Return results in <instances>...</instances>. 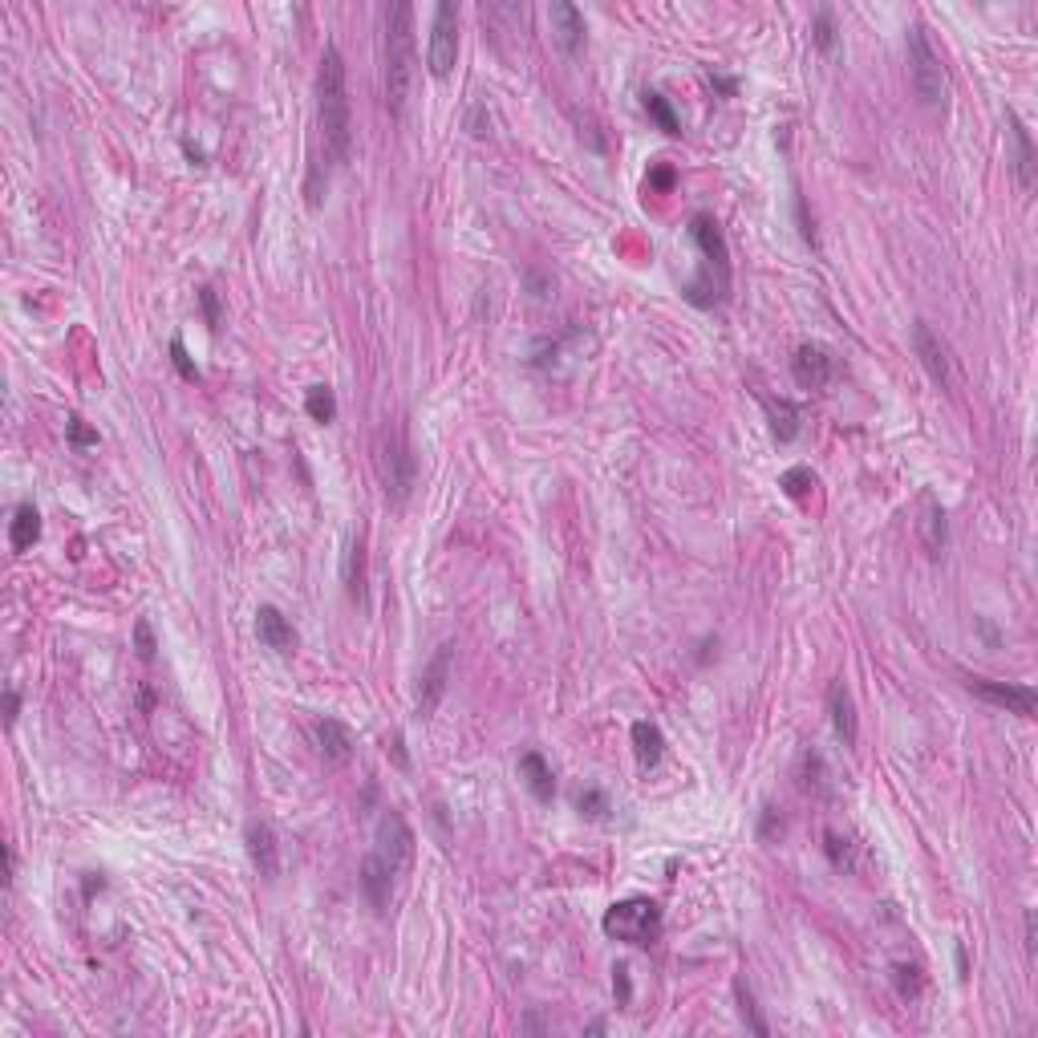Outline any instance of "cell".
I'll use <instances>...</instances> for the list:
<instances>
[{
	"label": "cell",
	"instance_id": "1",
	"mask_svg": "<svg viewBox=\"0 0 1038 1038\" xmlns=\"http://www.w3.org/2000/svg\"><path fill=\"white\" fill-rule=\"evenodd\" d=\"M317 122L325 159L333 167H345L353 155V110H349V82H345V57L337 45H325L321 69H317Z\"/></svg>",
	"mask_w": 1038,
	"mask_h": 1038
},
{
	"label": "cell",
	"instance_id": "2",
	"mask_svg": "<svg viewBox=\"0 0 1038 1038\" xmlns=\"http://www.w3.org/2000/svg\"><path fill=\"white\" fill-rule=\"evenodd\" d=\"M414 82V5L398 0L382 13V98L398 118Z\"/></svg>",
	"mask_w": 1038,
	"mask_h": 1038
},
{
	"label": "cell",
	"instance_id": "3",
	"mask_svg": "<svg viewBox=\"0 0 1038 1038\" xmlns=\"http://www.w3.org/2000/svg\"><path fill=\"white\" fill-rule=\"evenodd\" d=\"M690 240L702 252V272L686 284V301L698 305V309L722 305L726 292H730V248H726V236H722V228L714 224L710 215H694L690 219Z\"/></svg>",
	"mask_w": 1038,
	"mask_h": 1038
},
{
	"label": "cell",
	"instance_id": "4",
	"mask_svg": "<svg viewBox=\"0 0 1038 1038\" xmlns=\"http://www.w3.org/2000/svg\"><path fill=\"white\" fill-rule=\"evenodd\" d=\"M374 471H378V479H382L386 499H394V503H406V499H410L414 479H418V467H414V455H410V447H406L402 430H390V426L378 430V438H374Z\"/></svg>",
	"mask_w": 1038,
	"mask_h": 1038
},
{
	"label": "cell",
	"instance_id": "5",
	"mask_svg": "<svg viewBox=\"0 0 1038 1038\" xmlns=\"http://www.w3.org/2000/svg\"><path fill=\"white\" fill-rule=\"evenodd\" d=\"M601 929L613 937V941H625V945H653L661 937V905L649 901V897H629V901H617L605 917H601Z\"/></svg>",
	"mask_w": 1038,
	"mask_h": 1038
},
{
	"label": "cell",
	"instance_id": "6",
	"mask_svg": "<svg viewBox=\"0 0 1038 1038\" xmlns=\"http://www.w3.org/2000/svg\"><path fill=\"white\" fill-rule=\"evenodd\" d=\"M909 73H913V90L925 106H945L949 98V78H945V65H941V53L933 49L925 25H909Z\"/></svg>",
	"mask_w": 1038,
	"mask_h": 1038
},
{
	"label": "cell",
	"instance_id": "7",
	"mask_svg": "<svg viewBox=\"0 0 1038 1038\" xmlns=\"http://www.w3.org/2000/svg\"><path fill=\"white\" fill-rule=\"evenodd\" d=\"M459 61V9L451 0H438L434 21H430V45H426V65L434 78H451Z\"/></svg>",
	"mask_w": 1038,
	"mask_h": 1038
},
{
	"label": "cell",
	"instance_id": "8",
	"mask_svg": "<svg viewBox=\"0 0 1038 1038\" xmlns=\"http://www.w3.org/2000/svg\"><path fill=\"white\" fill-rule=\"evenodd\" d=\"M913 349L925 365V374L941 386V390H953L957 386V365H953V353L949 345L929 329V321H913Z\"/></svg>",
	"mask_w": 1038,
	"mask_h": 1038
},
{
	"label": "cell",
	"instance_id": "9",
	"mask_svg": "<svg viewBox=\"0 0 1038 1038\" xmlns=\"http://www.w3.org/2000/svg\"><path fill=\"white\" fill-rule=\"evenodd\" d=\"M970 694H978L982 702L990 706H1002L1006 714H1018V718H1034V706H1038V694L1034 686L1026 682H994V678H966Z\"/></svg>",
	"mask_w": 1038,
	"mask_h": 1038
},
{
	"label": "cell",
	"instance_id": "10",
	"mask_svg": "<svg viewBox=\"0 0 1038 1038\" xmlns=\"http://www.w3.org/2000/svg\"><path fill=\"white\" fill-rule=\"evenodd\" d=\"M374 852L390 864L394 876L414 864V832H410V824L402 820L398 811H386L382 820H378V848H374Z\"/></svg>",
	"mask_w": 1038,
	"mask_h": 1038
},
{
	"label": "cell",
	"instance_id": "11",
	"mask_svg": "<svg viewBox=\"0 0 1038 1038\" xmlns=\"http://www.w3.org/2000/svg\"><path fill=\"white\" fill-rule=\"evenodd\" d=\"M791 378H795L799 390H824V386L836 378V357H832V349L815 345V341L799 345L795 357H791Z\"/></svg>",
	"mask_w": 1038,
	"mask_h": 1038
},
{
	"label": "cell",
	"instance_id": "12",
	"mask_svg": "<svg viewBox=\"0 0 1038 1038\" xmlns=\"http://www.w3.org/2000/svg\"><path fill=\"white\" fill-rule=\"evenodd\" d=\"M451 661H455V641L438 645V653L430 657V665L422 670V690H418V714L430 718L447 694V682H451Z\"/></svg>",
	"mask_w": 1038,
	"mask_h": 1038
},
{
	"label": "cell",
	"instance_id": "13",
	"mask_svg": "<svg viewBox=\"0 0 1038 1038\" xmlns=\"http://www.w3.org/2000/svg\"><path fill=\"white\" fill-rule=\"evenodd\" d=\"M244 844H248L252 868H256L264 880H276V876H280V844H276V832H272L264 820H252V824L244 828Z\"/></svg>",
	"mask_w": 1038,
	"mask_h": 1038
},
{
	"label": "cell",
	"instance_id": "14",
	"mask_svg": "<svg viewBox=\"0 0 1038 1038\" xmlns=\"http://www.w3.org/2000/svg\"><path fill=\"white\" fill-rule=\"evenodd\" d=\"M548 13H552V33H556L560 49H564L568 57H580V53H584V41H588L584 13H580L576 5H568V0H556Z\"/></svg>",
	"mask_w": 1038,
	"mask_h": 1038
},
{
	"label": "cell",
	"instance_id": "15",
	"mask_svg": "<svg viewBox=\"0 0 1038 1038\" xmlns=\"http://www.w3.org/2000/svg\"><path fill=\"white\" fill-rule=\"evenodd\" d=\"M1006 126H1010V146H1014V155H1010L1014 175H1018V183L1030 191V187H1034V167H1038V155H1034L1030 130H1026V122H1022L1014 110H1006Z\"/></svg>",
	"mask_w": 1038,
	"mask_h": 1038
},
{
	"label": "cell",
	"instance_id": "16",
	"mask_svg": "<svg viewBox=\"0 0 1038 1038\" xmlns=\"http://www.w3.org/2000/svg\"><path fill=\"white\" fill-rule=\"evenodd\" d=\"M256 637L272 649V653H292L296 649V629L288 625V617L276 605H260L256 609Z\"/></svg>",
	"mask_w": 1038,
	"mask_h": 1038
},
{
	"label": "cell",
	"instance_id": "17",
	"mask_svg": "<svg viewBox=\"0 0 1038 1038\" xmlns=\"http://www.w3.org/2000/svg\"><path fill=\"white\" fill-rule=\"evenodd\" d=\"M390 880H394V872L378 852H369L361 860V893L378 913H386V905H390Z\"/></svg>",
	"mask_w": 1038,
	"mask_h": 1038
},
{
	"label": "cell",
	"instance_id": "18",
	"mask_svg": "<svg viewBox=\"0 0 1038 1038\" xmlns=\"http://www.w3.org/2000/svg\"><path fill=\"white\" fill-rule=\"evenodd\" d=\"M828 710H832L836 738H840L844 747H856V738H860V722H856V702H852V694H848V686H844V682H832V690H828Z\"/></svg>",
	"mask_w": 1038,
	"mask_h": 1038
},
{
	"label": "cell",
	"instance_id": "19",
	"mask_svg": "<svg viewBox=\"0 0 1038 1038\" xmlns=\"http://www.w3.org/2000/svg\"><path fill=\"white\" fill-rule=\"evenodd\" d=\"M317 747H321V755L329 763L341 767V763L353 759V730L345 722H337V718H321L317 722Z\"/></svg>",
	"mask_w": 1038,
	"mask_h": 1038
},
{
	"label": "cell",
	"instance_id": "20",
	"mask_svg": "<svg viewBox=\"0 0 1038 1038\" xmlns=\"http://www.w3.org/2000/svg\"><path fill=\"white\" fill-rule=\"evenodd\" d=\"M519 775H524L528 791H532L540 803H552V795H556V775H552V767H548V759H544L540 751H528L524 759H519Z\"/></svg>",
	"mask_w": 1038,
	"mask_h": 1038
},
{
	"label": "cell",
	"instance_id": "21",
	"mask_svg": "<svg viewBox=\"0 0 1038 1038\" xmlns=\"http://www.w3.org/2000/svg\"><path fill=\"white\" fill-rule=\"evenodd\" d=\"M921 540H925L929 556H941V552H945V540H949V528H945V507H941L933 495H925V499H921Z\"/></svg>",
	"mask_w": 1038,
	"mask_h": 1038
},
{
	"label": "cell",
	"instance_id": "22",
	"mask_svg": "<svg viewBox=\"0 0 1038 1038\" xmlns=\"http://www.w3.org/2000/svg\"><path fill=\"white\" fill-rule=\"evenodd\" d=\"M633 755H637V763H641V771H653L657 763H661V755H665V738H661V730L653 726V722H633Z\"/></svg>",
	"mask_w": 1038,
	"mask_h": 1038
},
{
	"label": "cell",
	"instance_id": "23",
	"mask_svg": "<svg viewBox=\"0 0 1038 1038\" xmlns=\"http://www.w3.org/2000/svg\"><path fill=\"white\" fill-rule=\"evenodd\" d=\"M37 540H41V515L33 503H21L9 524V544H13V552H29Z\"/></svg>",
	"mask_w": 1038,
	"mask_h": 1038
},
{
	"label": "cell",
	"instance_id": "24",
	"mask_svg": "<svg viewBox=\"0 0 1038 1038\" xmlns=\"http://www.w3.org/2000/svg\"><path fill=\"white\" fill-rule=\"evenodd\" d=\"M341 580H345V592H349V601H365V544L361 540H353L349 548H345V564H341Z\"/></svg>",
	"mask_w": 1038,
	"mask_h": 1038
},
{
	"label": "cell",
	"instance_id": "25",
	"mask_svg": "<svg viewBox=\"0 0 1038 1038\" xmlns=\"http://www.w3.org/2000/svg\"><path fill=\"white\" fill-rule=\"evenodd\" d=\"M767 418H771L775 438H779V442H791V438L799 434V418H803V414H799L795 402H787V398L775 402V398H771V402H767Z\"/></svg>",
	"mask_w": 1038,
	"mask_h": 1038
},
{
	"label": "cell",
	"instance_id": "26",
	"mask_svg": "<svg viewBox=\"0 0 1038 1038\" xmlns=\"http://www.w3.org/2000/svg\"><path fill=\"white\" fill-rule=\"evenodd\" d=\"M645 110H649V118H653L665 134H682V122H678V114H674V106H670V98H665V94L645 90Z\"/></svg>",
	"mask_w": 1038,
	"mask_h": 1038
},
{
	"label": "cell",
	"instance_id": "27",
	"mask_svg": "<svg viewBox=\"0 0 1038 1038\" xmlns=\"http://www.w3.org/2000/svg\"><path fill=\"white\" fill-rule=\"evenodd\" d=\"M734 998H738V1014H743V1022H747V1026H751L759 1038H767V1030H771V1026L763 1022V1014H759V1006H755V994H751V986H747L743 978L734 982Z\"/></svg>",
	"mask_w": 1038,
	"mask_h": 1038
},
{
	"label": "cell",
	"instance_id": "28",
	"mask_svg": "<svg viewBox=\"0 0 1038 1038\" xmlns=\"http://www.w3.org/2000/svg\"><path fill=\"white\" fill-rule=\"evenodd\" d=\"M305 410L313 422H333L337 418V398L329 386H309L305 390Z\"/></svg>",
	"mask_w": 1038,
	"mask_h": 1038
},
{
	"label": "cell",
	"instance_id": "29",
	"mask_svg": "<svg viewBox=\"0 0 1038 1038\" xmlns=\"http://www.w3.org/2000/svg\"><path fill=\"white\" fill-rule=\"evenodd\" d=\"M811 41L820 45L824 53H836V45H840V29H836V17H832V9H815V21H811Z\"/></svg>",
	"mask_w": 1038,
	"mask_h": 1038
},
{
	"label": "cell",
	"instance_id": "30",
	"mask_svg": "<svg viewBox=\"0 0 1038 1038\" xmlns=\"http://www.w3.org/2000/svg\"><path fill=\"white\" fill-rule=\"evenodd\" d=\"M779 487H783V491H787L791 499H803V495H807V491L815 487V475H811L807 467H791V471H787V475L779 479Z\"/></svg>",
	"mask_w": 1038,
	"mask_h": 1038
},
{
	"label": "cell",
	"instance_id": "31",
	"mask_svg": "<svg viewBox=\"0 0 1038 1038\" xmlns=\"http://www.w3.org/2000/svg\"><path fill=\"white\" fill-rule=\"evenodd\" d=\"M893 982H897V994H901V998H917L921 986H925V978H921L917 966H893Z\"/></svg>",
	"mask_w": 1038,
	"mask_h": 1038
},
{
	"label": "cell",
	"instance_id": "32",
	"mask_svg": "<svg viewBox=\"0 0 1038 1038\" xmlns=\"http://www.w3.org/2000/svg\"><path fill=\"white\" fill-rule=\"evenodd\" d=\"M576 807H580V815H588V820H601V815L609 811V799H605V791H597V787H584V791L576 795Z\"/></svg>",
	"mask_w": 1038,
	"mask_h": 1038
},
{
	"label": "cell",
	"instance_id": "33",
	"mask_svg": "<svg viewBox=\"0 0 1038 1038\" xmlns=\"http://www.w3.org/2000/svg\"><path fill=\"white\" fill-rule=\"evenodd\" d=\"M824 840H828V856H832V864H836V868H848V872H852V868H856V856H852V844H848V840H840V836H836V832H828V836H824Z\"/></svg>",
	"mask_w": 1038,
	"mask_h": 1038
},
{
	"label": "cell",
	"instance_id": "34",
	"mask_svg": "<svg viewBox=\"0 0 1038 1038\" xmlns=\"http://www.w3.org/2000/svg\"><path fill=\"white\" fill-rule=\"evenodd\" d=\"M171 361H175V369H179L187 382H199V369H195V361H191V353H187V345H183L179 337L171 341Z\"/></svg>",
	"mask_w": 1038,
	"mask_h": 1038
},
{
	"label": "cell",
	"instance_id": "35",
	"mask_svg": "<svg viewBox=\"0 0 1038 1038\" xmlns=\"http://www.w3.org/2000/svg\"><path fill=\"white\" fill-rule=\"evenodd\" d=\"M199 305H203V321H207V329H219L224 313H219V296H215V288H199Z\"/></svg>",
	"mask_w": 1038,
	"mask_h": 1038
},
{
	"label": "cell",
	"instance_id": "36",
	"mask_svg": "<svg viewBox=\"0 0 1038 1038\" xmlns=\"http://www.w3.org/2000/svg\"><path fill=\"white\" fill-rule=\"evenodd\" d=\"M134 645H138V657L151 661L155 657V633H151V621H138L134 625Z\"/></svg>",
	"mask_w": 1038,
	"mask_h": 1038
},
{
	"label": "cell",
	"instance_id": "37",
	"mask_svg": "<svg viewBox=\"0 0 1038 1038\" xmlns=\"http://www.w3.org/2000/svg\"><path fill=\"white\" fill-rule=\"evenodd\" d=\"M69 442L73 447H98V434L82 418H69Z\"/></svg>",
	"mask_w": 1038,
	"mask_h": 1038
},
{
	"label": "cell",
	"instance_id": "38",
	"mask_svg": "<svg viewBox=\"0 0 1038 1038\" xmlns=\"http://www.w3.org/2000/svg\"><path fill=\"white\" fill-rule=\"evenodd\" d=\"M613 994H617L621 1006H629V998H633V982H629V966H625V961H621V966H613Z\"/></svg>",
	"mask_w": 1038,
	"mask_h": 1038
},
{
	"label": "cell",
	"instance_id": "39",
	"mask_svg": "<svg viewBox=\"0 0 1038 1038\" xmlns=\"http://www.w3.org/2000/svg\"><path fill=\"white\" fill-rule=\"evenodd\" d=\"M649 187L670 191V187H674V167H653V171H649Z\"/></svg>",
	"mask_w": 1038,
	"mask_h": 1038
},
{
	"label": "cell",
	"instance_id": "40",
	"mask_svg": "<svg viewBox=\"0 0 1038 1038\" xmlns=\"http://www.w3.org/2000/svg\"><path fill=\"white\" fill-rule=\"evenodd\" d=\"M17 714H21V694H17V686H9L5 690V726H13Z\"/></svg>",
	"mask_w": 1038,
	"mask_h": 1038
},
{
	"label": "cell",
	"instance_id": "41",
	"mask_svg": "<svg viewBox=\"0 0 1038 1038\" xmlns=\"http://www.w3.org/2000/svg\"><path fill=\"white\" fill-rule=\"evenodd\" d=\"M795 215H799V232H803V240H807V244H815V228H811V219H807V207H803V199H795Z\"/></svg>",
	"mask_w": 1038,
	"mask_h": 1038
},
{
	"label": "cell",
	"instance_id": "42",
	"mask_svg": "<svg viewBox=\"0 0 1038 1038\" xmlns=\"http://www.w3.org/2000/svg\"><path fill=\"white\" fill-rule=\"evenodd\" d=\"M471 134H475V138H487V134H491V126H483V106L471 110Z\"/></svg>",
	"mask_w": 1038,
	"mask_h": 1038
},
{
	"label": "cell",
	"instance_id": "43",
	"mask_svg": "<svg viewBox=\"0 0 1038 1038\" xmlns=\"http://www.w3.org/2000/svg\"><path fill=\"white\" fill-rule=\"evenodd\" d=\"M390 751H394V759H398V767H410V759H406V747H402V734H394L390 743H386Z\"/></svg>",
	"mask_w": 1038,
	"mask_h": 1038
},
{
	"label": "cell",
	"instance_id": "44",
	"mask_svg": "<svg viewBox=\"0 0 1038 1038\" xmlns=\"http://www.w3.org/2000/svg\"><path fill=\"white\" fill-rule=\"evenodd\" d=\"M1034 945H1038V933H1034V909L1026 913V949L1034 953Z\"/></svg>",
	"mask_w": 1038,
	"mask_h": 1038
}]
</instances>
